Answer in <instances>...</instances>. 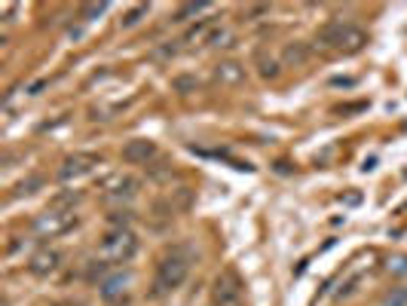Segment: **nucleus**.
<instances>
[{
  "label": "nucleus",
  "mask_w": 407,
  "mask_h": 306,
  "mask_svg": "<svg viewBox=\"0 0 407 306\" xmlns=\"http://www.w3.org/2000/svg\"><path fill=\"white\" fill-rule=\"evenodd\" d=\"M193 267V248L190 245H175L169 248L166 254L160 258V263H156V276H153V288L156 294H171V291H178L184 285V279H187Z\"/></svg>",
  "instance_id": "nucleus-1"
},
{
  "label": "nucleus",
  "mask_w": 407,
  "mask_h": 306,
  "mask_svg": "<svg viewBox=\"0 0 407 306\" xmlns=\"http://www.w3.org/2000/svg\"><path fill=\"white\" fill-rule=\"evenodd\" d=\"M316 40L325 49H331V52L352 55V52H361V49H364V44H368V34H364L359 25H352V22H328L316 34Z\"/></svg>",
  "instance_id": "nucleus-2"
},
{
  "label": "nucleus",
  "mask_w": 407,
  "mask_h": 306,
  "mask_svg": "<svg viewBox=\"0 0 407 306\" xmlns=\"http://www.w3.org/2000/svg\"><path fill=\"white\" fill-rule=\"evenodd\" d=\"M138 254V236L129 227H113L111 233H104V239L98 242V260L104 267H120L129 263Z\"/></svg>",
  "instance_id": "nucleus-3"
},
{
  "label": "nucleus",
  "mask_w": 407,
  "mask_h": 306,
  "mask_svg": "<svg viewBox=\"0 0 407 306\" xmlns=\"http://www.w3.org/2000/svg\"><path fill=\"white\" fill-rule=\"evenodd\" d=\"M74 227H77L74 209H46L37 220H34V230H37V236H43V239L64 236V233L74 230Z\"/></svg>",
  "instance_id": "nucleus-4"
},
{
  "label": "nucleus",
  "mask_w": 407,
  "mask_h": 306,
  "mask_svg": "<svg viewBox=\"0 0 407 306\" xmlns=\"http://www.w3.org/2000/svg\"><path fill=\"white\" fill-rule=\"evenodd\" d=\"M138 190H141V181L129 172H117L102 181V193L107 202H129V199L138 196Z\"/></svg>",
  "instance_id": "nucleus-5"
},
{
  "label": "nucleus",
  "mask_w": 407,
  "mask_h": 306,
  "mask_svg": "<svg viewBox=\"0 0 407 306\" xmlns=\"http://www.w3.org/2000/svg\"><path fill=\"white\" fill-rule=\"evenodd\" d=\"M211 303L214 306H242V282L236 273H220L211 288Z\"/></svg>",
  "instance_id": "nucleus-6"
},
{
  "label": "nucleus",
  "mask_w": 407,
  "mask_h": 306,
  "mask_svg": "<svg viewBox=\"0 0 407 306\" xmlns=\"http://www.w3.org/2000/svg\"><path fill=\"white\" fill-rule=\"evenodd\" d=\"M95 166H102L98 153H70L59 166V181H77V178L95 172Z\"/></svg>",
  "instance_id": "nucleus-7"
},
{
  "label": "nucleus",
  "mask_w": 407,
  "mask_h": 306,
  "mask_svg": "<svg viewBox=\"0 0 407 306\" xmlns=\"http://www.w3.org/2000/svg\"><path fill=\"white\" fill-rule=\"evenodd\" d=\"M156 156H160V147L150 138H132V141H126V147H123V160L129 166H150Z\"/></svg>",
  "instance_id": "nucleus-8"
},
{
  "label": "nucleus",
  "mask_w": 407,
  "mask_h": 306,
  "mask_svg": "<svg viewBox=\"0 0 407 306\" xmlns=\"http://www.w3.org/2000/svg\"><path fill=\"white\" fill-rule=\"evenodd\" d=\"M59 267H61V254L55 251V248H40V251L34 254L31 260H28V273L37 276V279H46V276H53Z\"/></svg>",
  "instance_id": "nucleus-9"
},
{
  "label": "nucleus",
  "mask_w": 407,
  "mask_h": 306,
  "mask_svg": "<svg viewBox=\"0 0 407 306\" xmlns=\"http://www.w3.org/2000/svg\"><path fill=\"white\" fill-rule=\"evenodd\" d=\"M214 80H218L220 86H239V83H245V65L236 59L220 61V65L214 68Z\"/></svg>",
  "instance_id": "nucleus-10"
},
{
  "label": "nucleus",
  "mask_w": 407,
  "mask_h": 306,
  "mask_svg": "<svg viewBox=\"0 0 407 306\" xmlns=\"http://www.w3.org/2000/svg\"><path fill=\"white\" fill-rule=\"evenodd\" d=\"M306 59H310V46L294 40V44H288L282 49V68H303Z\"/></svg>",
  "instance_id": "nucleus-11"
},
{
  "label": "nucleus",
  "mask_w": 407,
  "mask_h": 306,
  "mask_svg": "<svg viewBox=\"0 0 407 306\" xmlns=\"http://www.w3.org/2000/svg\"><path fill=\"white\" fill-rule=\"evenodd\" d=\"M254 65H257V74H261L263 80H276V77L282 74V61H278L276 55H269L267 49H261V52H257Z\"/></svg>",
  "instance_id": "nucleus-12"
},
{
  "label": "nucleus",
  "mask_w": 407,
  "mask_h": 306,
  "mask_svg": "<svg viewBox=\"0 0 407 306\" xmlns=\"http://www.w3.org/2000/svg\"><path fill=\"white\" fill-rule=\"evenodd\" d=\"M126 285H129L126 276H111V279H104V282H102V297H104L107 303L117 300V297H123V294H126Z\"/></svg>",
  "instance_id": "nucleus-13"
},
{
  "label": "nucleus",
  "mask_w": 407,
  "mask_h": 306,
  "mask_svg": "<svg viewBox=\"0 0 407 306\" xmlns=\"http://www.w3.org/2000/svg\"><path fill=\"white\" fill-rule=\"evenodd\" d=\"M380 306H407V285H398V288H389L383 294Z\"/></svg>",
  "instance_id": "nucleus-14"
},
{
  "label": "nucleus",
  "mask_w": 407,
  "mask_h": 306,
  "mask_svg": "<svg viewBox=\"0 0 407 306\" xmlns=\"http://www.w3.org/2000/svg\"><path fill=\"white\" fill-rule=\"evenodd\" d=\"M150 12V6L147 3H141V6H135V10H129L126 16H123V28H132V25H138L141 19H144Z\"/></svg>",
  "instance_id": "nucleus-15"
},
{
  "label": "nucleus",
  "mask_w": 407,
  "mask_h": 306,
  "mask_svg": "<svg viewBox=\"0 0 407 306\" xmlns=\"http://www.w3.org/2000/svg\"><path fill=\"white\" fill-rule=\"evenodd\" d=\"M205 6H209V3H184L181 10L175 12V22H184L187 16H196V12H202V10H205Z\"/></svg>",
  "instance_id": "nucleus-16"
},
{
  "label": "nucleus",
  "mask_w": 407,
  "mask_h": 306,
  "mask_svg": "<svg viewBox=\"0 0 407 306\" xmlns=\"http://www.w3.org/2000/svg\"><path fill=\"white\" fill-rule=\"evenodd\" d=\"M40 178H28V181H21L19 184V187H16V196H28V193H34V190H37L40 187Z\"/></svg>",
  "instance_id": "nucleus-17"
},
{
  "label": "nucleus",
  "mask_w": 407,
  "mask_h": 306,
  "mask_svg": "<svg viewBox=\"0 0 407 306\" xmlns=\"http://www.w3.org/2000/svg\"><path fill=\"white\" fill-rule=\"evenodd\" d=\"M107 220H111L113 227H129V220H132V215H129V211H113V215L107 218Z\"/></svg>",
  "instance_id": "nucleus-18"
},
{
  "label": "nucleus",
  "mask_w": 407,
  "mask_h": 306,
  "mask_svg": "<svg viewBox=\"0 0 407 306\" xmlns=\"http://www.w3.org/2000/svg\"><path fill=\"white\" fill-rule=\"evenodd\" d=\"M389 273H407V258H392L389 260Z\"/></svg>",
  "instance_id": "nucleus-19"
},
{
  "label": "nucleus",
  "mask_w": 407,
  "mask_h": 306,
  "mask_svg": "<svg viewBox=\"0 0 407 306\" xmlns=\"http://www.w3.org/2000/svg\"><path fill=\"white\" fill-rule=\"evenodd\" d=\"M104 10H107L104 3H89V6H83V16H102Z\"/></svg>",
  "instance_id": "nucleus-20"
},
{
  "label": "nucleus",
  "mask_w": 407,
  "mask_h": 306,
  "mask_svg": "<svg viewBox=\"0 0 407 306\" xmlns=\"http://www.w3.org/2000/svg\"><path fill=\"white\" fill-rule=\"evenodd\" d=\"M190 86H196V80H193V77H181V80H175V89H190Z\"/></svg>",
  "instance_id": "nucleus-21"
}]
</instances>
